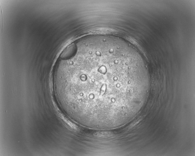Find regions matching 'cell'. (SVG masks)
<instances>
[{
  "label": "cell",
  "mask_w": 195,
  "mask_h": 156,
  "mask_svg": "<svg viewBox=\"0 0 195 156\" xmlns=\"http://www.w3.org/2000/svg\"><path fill=\"white\" fill-rule=\"evenodd\" d=\"M62 80L75 109L100 117L128 110L143 96L150 80L135 49L105 40L90 41L76 48L66 60Z\"/></svg>",
  "instance_id": "1"
}]
</instances>
